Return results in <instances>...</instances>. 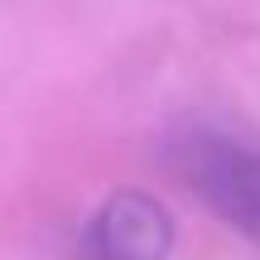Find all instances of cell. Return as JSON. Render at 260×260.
Returning <instances> with one entry per match:
<instances>
[{
	"label": "cell",
	"mask_w": 260,
	"mask_h": 260,
	"mask_svg": "<svg viewBox=\"0 0 260 260\" xmlns=\"http://www.w3.org/2000/svg\"><path fill=\"white\" fill-rule=\"evenodd\" d=\"M87 260H164L174 246V217L140 188H121L96 207L82 236Z\"/></svg>",
	"instance_id": "7a4b0ae2"
},
{
	"label": "cell",
	"mask_w": 260,
	"mask_h": 260,
	"mask_svg": "<svg viewBox=\"0 0 260 260\" xmlns=\"http://www.w3.org/2000/svg\"><path fill=\"white\" fill-rule=\"evenodd\" d=\"M174 174L241 236L260 246V154L226 135L193 130L169 145Z\"/></svg>",
	"instance_id": "6da1fadb"
}]
</instances>
